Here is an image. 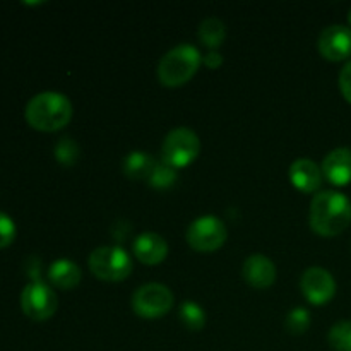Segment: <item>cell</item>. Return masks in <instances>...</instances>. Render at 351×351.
I'll return each instance as SVG.
<instances>
[{"label": "cell", "mask_w": 351, "mask_h": 351, "mask_svg": "<svg viewBox=\"0 0 351 351\" xmlns=\"http://www.w3.org/2000/svg\"><path fill=\"white\" fill-rule=\"evenodd\" d=\"M308 221L317 235H339L351 225V201L341 192H317L311 202Z\"/></svg>", "instance_id": "obj_1"}, {"label": "cell", "mask_w": 351, "mask_h": 351, "mask_svg": "<svg viewBox=\"0 0 351 351\" xmlns=\"http://www.w3.org/2000/svg\"><path fill=\"white\" fill-rule=\"evenodd\" d=\"M24 117L33 129L41 132H55L71 122L72 103L62 93L45 91L27 101Z\"/></svg>", "instance_id": "obj_2"}, {"label": "cell", "mask_w": 351, "mask_h": 351, "mask_svg": "<svg viewBox=\"0 0 351 351\" xmlns=\"http://www.w3.org/2000/svg\"><path fill=\"white\" fill-rule=\"evenodd\" d=\"M201 51L194 45H178L171 48L158 64V79L167 88H178L191 81L201 65Z\"/></svg>", "instance_id": "obj_3"}, {"label": "cell", "mask_w": 351, "mask_h": 351, "mask_svg": "<svg viewBox=\"0 0 351 351\" xmlns=\"http://www.w3.org/2000/svg\"><path fill=\"white\" fill-rule=\"evenodd\" d=\"M89 269L98 280L123 281L132 273V259L129 254L119 245H103L98 247L89 256Z\"/></svg>", "instance_id": "obj_4"}, {"label": "cell", "mask_w": 351, "mask_h": 351, "mask_svg": "<svg viewBox=\"0 0 351 351\" xmlns=\"http://www.w3.org/2000/svg\"><path fill=\"white\" fill-rule=\"evenodd\" d=\"M199 151H201V141L197 134L187 127H178L168 132L161 147L165 163L177 170L189 167L199 156Z\"/></svg>", "instance_id": "obj_5"}, {"label": "cell", "mask_w": 351, "mask_h": 351, "mask_svg": "<svg viewBox=\"0 0 351 351\" xmlns=\"http://www.w3.org/2000/svg\"><path fill=\"white\" fill-rule=\"evenodd\" d=\"M173 293L161 283H146L137 288L132 297V308L143 319H160L173 307Z\"/></svg>", "instance_id": "obj_6"}, {"label": "cell", "mask_w": 351, "mask_h": 351, "mask_svg": "<svg viewBox=\"0 0 351 351\" xmlns=\"http://www.w3.org/2000/svg\"><path fill=\"white\" fill-rule=\"evenodd\" d=\"M226 237L228 232L225 223L211 215L194 219L187 228L189 245L197 252H215L221 249L223 243L226 242Z\"/></svg>", "instance_id": "obj_7"}, {"label": "cell", "mask_w": 351, "mask_h": 351, "mask_svg": "<svg viewBox=\"0 0 351 351\" xmlns=\"http://www.w3.org/2000/svg\"><path fill=\"white\" fill-rule=\"evenodd\" d=\"M21 307L24 314L33 321H48L57 312V295L48 285L33 281L21 293Z\"/></svg>", "instance_id": "obj_8"}, {"label": "cell", "mask_w": 351, "mask_h": 351, "mask_svg": "<svg viewBox=\"0 0 351 351\" xmlns=\"http://www.w3.org/2000/svg\"><path fill=\"white\" fill-rule=\"evenodd\" d=\"M304 297L314 305H326L336 295V281L324 267H308L300 280Z\"/></svg>", "instance_id": "obj_9"}, {"label": "cell", "mask_w": 351, "mask_h": 351, "mask_svg": "<svg viewBox=\"0 0 351 351\" xmlns=\"http://www.w3.org/2000/svg\"><path fill=\"white\" fill-rule=\"evenodd\" d=\"M319 51L331 62H341L351 55V27L332 24L321 33L317 41Z\"/></svg>", "instance_id": "obj_10"}, {"label": "cell", "mask_w": 351, "mask_h": 351, "mask_svg": "<svg viewBox=\"0 0 351 351\" xmlns=\"http://www.w3.org/2000/svg\"><path fill=\"white\" fill-rule=\"evenodd\" d=\"M242 274L250 287L266 290L276 281V266L269 257L263 256V254H254V256L247 257V261L243 263Z\"/></svg>", "instance_id": "obj_11"}, {"label": "cell", "mask_w": 351, "mask_h": 351, "mask_svg": "<svg viewBox=\"0 0 351 351\" xmlns=\"http://www.w3.org/2000/svg\"><path fill=\"white\" fill-rule=\"evenodd\" d=\"M288 175H290L291 184L300 192H305V194L317 192L322 185V178H324L321 167L315 161L308 160V158L295 160L291 163Z\"/></svg>", "instance_id": "obj_12"}, {"label": "cell", "mask_w": 351, "mask_h": 351, "mask_svg": "<svg viewBox=\"0 0 351 351\" xmlns=\"http://www.w3.org/2000/svg\"><path fill=\"white\" fill-rule=\"evenodd\" d=\"M134 254L146 266H156L168 256V243L154 232H144L134 240Z\"/></svg>", "instance_id": "obj_13"}, {"label": "cell", "mask_w": 351, "mask_h": 351, "mask_svg": "<svg viewBox=\"0 0 351 351\" xmlns=\"http://www.w3.org/2000/svg\"><path fill=\"white\" fill-rule=\"evenodd\" d=\"M324 178L332 185H348L351 184V149L350 147H338L331 151L324 158L321 165Z\"/></svg>", "instance_id": "obj_14"}, {"label": "cell", "mask_w": 351, "mask_h": 351, "mask_svg": "<svg viewBox=\"0 0 351 351\" xmlns=\"http://www.w3.org/2000/svg\"><path fill=\"white\" fill-rule=\"evenodd\" d=\"M48 278L51 283L62 290H72L82 280L81 267L71 259H57L48 269Z\"/></svg>", "instance_id": "obj_15"}, {"label": "cell", "mask_w": 351, "mask_h": 351, "mask_svg": "<svg viewBox=\"0 0 351 351\" xmlns=\"http://www.w3.org/2000/svg\"><path fill=\"white\" fill-rule=\"evenodd\" d=\"M154 167H156L154 158L143 153V151H132L130 154H127L122 165L123 173L132 180H149Z\"/></svg>", "instance_id": "obj_16"}, {"label": "cell", "mask_w": 351, "mask_h": 351, "mask_svg": "<svg viewBox=\"0 0 351 351\" xmlns=\"http://www.w3.org/2000/svg\"><path fill=\"white\" fill-rule=\"evenodd\" d=\"M226 38V27L221 19L218 17H208L199 26V40L206 45L208 48L215 50L219 45L225 41Z\"/></svg>", "instance_id": "obj_17"}, {"label": "cell", "mask_w": 351, "mask_h": 351, "mask_svg": "<svg viewBox=\"0 0 351 351\" xmlns=\"http://www.w3.org/2000/svg\"><path fill=\"white\" fill-rule=\"evenodd\" d=\"M178 314H180V321L184 322L185 328L191 329V331H201L206 326V312L195 302H182L180 307H178Z\"/></svg>", "instance_id": "obj_18"}, {"label": "cell", "mask_w": 351, "mask_h": 351, "mask_svg": "<svg viewBox=\"0 0 351 351\" xmlns=\"http://www.w3.org/2000/svg\"><path fill=\"white\" fill-rule=\"evenodd\" d=\"M328 341L335 351H351V321H341L332 326Z\"/></svg>", "instance_id": "obj_19"}, {"label": "cell", "mask_w": 351, "mask_h": 351, "mask_svg": "<svg viewBox=\"0 0 351 351\" xmlns=\"http://www.w3.org/2000/svg\"><path fill=\"white\" fill-rule=\"evenodd\" d=\"M177 178H178L177 168L170 167V165H167L165 161H161V163H156V167H154L153 173H151L149 180L147 182H149L151 187L165 191V189L173 187Z\"/></svg>", "instance_id": "obj_20"}, {"label": "cell", "mask_w": 351, "mask_h": 351, "mask_svg": "<svg viewBox=\"0 0 351 351\" xmlns=\"http://www.w3.org/2000/svg\"><path fill=\"white\" fill-rule=\"evenodd\" d=\"M79 156H81V149H79L77 143L71 137H62L55 146V158L64 167H72L79 160Z\"/></svg>", "instance_id": "obj_21"}, {"label": "cell", "mask_w": 351, "mask_h": 351, "mask_svg": "<svg viewBox=\"0 0 351 351\" xmlns=\"http://www.w3.org/2000/svg\"><path fill=\"white\" fill-rule=\"evenodd\" d=\"M311 326V312L304 307H297L287 315L285 328L291 335H304Z\"/></svg>", "instance_id": "obj_22"}, {"label": "cell", "mask_w": 351, "mask_h": 351, "mask_svg": "<svg viewBox=\"0 0 351 351\" xmlns=\"http://www.w3.org/2000/svg\"><path fill=\"white\" fill-rule=\"evenodd\" d=\"M16 239V225L10 216L0 213V249H5Z\"/></svg>", "instance_id": "obj_23"}, {"label": "cell", "mask_w": 351, "mask_h": 351, "mask_svg": "<svg viewBox=\"0 0 351 351\" xmlns=\"http://www.w3.org/2000/svg\"><path fill=\"white\" fill-rule=\"evenodd\" d=\"M339 89L346 101L351 103V60L343 67L341 74H339Z\"/></svg>", "instance_id": "obj_24"}, {"label": "cell", "mask_w": 351, "mask_h": 351, "mask_svg": "<svg viewBox=\"0 0 351 351\" xmlns=\"http://www.w3.org/2000/svg\"><path fill=\"white\" fill-rule=\"evenodd\" d=\"M221 64H223V57L218 53V51H213L211 50L204 57V65L208 69H218Z\"/></svg>", "instance_id": "obj_25"}, {"label": "cell", "mask_w": 351, "mask_h": 351, "mask_svg": "<svg viewBox=\"0 0 351 351\" xmlns=\"http://www.w3.org/2000/svg\"><path fill=\"white\" fill-rule=\"evenodd\" d=\"M348 21H350V24H351V9H350V14H348Z\"/></svg>", "instance_id": "obj_26"}]
</instances>
